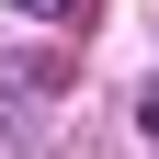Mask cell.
<instances>
[{"instance_id":"1","label":"cell","mask_w":159,"mask_h":159,"mask_svg":"<svg viewBox=\"0 0 159 159\" xmlns=\"http://www.w3.org/2000/svg\"><path fill=\"white\" fill-rule=\"evenodd\" d=\"M136 125H148V136H159V80H148V91H136Z\"/></svg>"},{"instance_id":"2","label":"cell","mask_w":159,"mask_h":159,"mask_svg":"<svg viewBox=\"0 0 159 159\" xmlns=\"http://www.w3.org/2000/svg\"><path fill=\"white\" fill-rule=\"evenodd\" d=\"M11 11H68V0H11ZM68 23H91V11H68Z\"/></svg>"}]
</instances>
